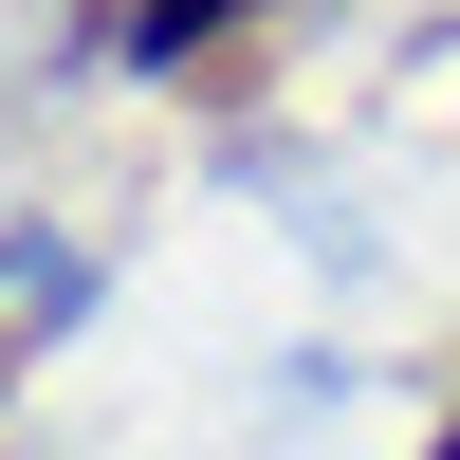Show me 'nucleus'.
Wrapping results in <instances>:
<instances>
[{"label": "nucleus", "instance_id": "nucleus-2", "mask_svg": "<svg viewBox=\"0 0 460 460\" xmlns=\"http://www.w3.org/2000/svg\"><path fill=\"white\" fill-rule=\"evenodd\" d=\"M424 460H460V424H442V442H424Z\"/></svg>", "mask_w": 460, "mask_h": 460}, {"label": "nucleus", "instance_id": "nucleus-1", "mask_svg": "<svg viewBox=\"0 0 460 460\" xmlns=\"http://www.w3.org/2000/svg\"><path fill=\"white\" fill-rule=\"evenodd\" d=\"M221 19H240V0H147V19H129V56H203Z\"/></svg>", "mask_w": 460, "mask_h": 460}]
</instances>
